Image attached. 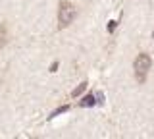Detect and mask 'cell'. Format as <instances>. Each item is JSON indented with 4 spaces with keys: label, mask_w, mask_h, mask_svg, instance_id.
<instances>
[{
    "label": "cell",
    "mask_w": 154,
    "mask_h": 139,
    "mask_svg": "<svg viewBox=\"0 0 154 139\" xmlns=\"http://www.w3.org/2000/svg\"><path fill=\"white\" fill-rule=\"evenodd\" d=\"M87 87H89V83H87V81H81V83L77 85V87H75L73 91H71V97H73V99H77V97H81V95H83V91H85Z\"/></svg>",
    "instance_id": "4"
},
{
    "label": "cell",
    "mask_w": 154,
    "mask_h": 139,
    "mask_svg": "<svg viewBox=\"0 0 154 139\" xmlns=\"http://www.w3.org/2000/svg\"><path fill=\"white\" fill-rule=\"evenodd\" d=\"M150 66H152V58H150V54H146V52H141V54L135 58L133 70H135V79H137L139 83H144V81H146Z\"/></svg>",
    "instance_id": "2"
},
{
    "label": "cell",
    "mask_w": 154,
    "mask_h": 139,
    "mask_svg": "<svg viewBox=\"0 0 154 139\" xmlns=\"http://www.w3.org/2000/svg\"><path fill=\"white\" fill-rule=\"evenodd\" d=\"M77 17V8L73 6L71 2H60V10H58V27L60 29H66V27H69L71 23L75 21Z\"/></svg>",
    "instance_id": "1"
},
{
    "label": "cell",
    "mask_w": 154,
    "mask_h": 139,
    "mask_svg": "<svg viewBox=\"0 0 154 139\" xmlns=\"http://www.w3.org/2000/svg\"><path fill=\"white\" fill-rule=\"evenodd\" d=\"M152 39H154V31H152Z\"/></svg>",
    "instance_id": "9"
},
{
    "label": "cell",
    "mask_w": 154,
    "mask_h": 139,
    "mask_svg": "<svg viewBox=\"0 0 154 139\" xmlns=\"http://www.w3.org/2000/svg\"><path fill=\"white\" fill-rule=\"evenodd\" d=\"M118 25H119V20H112V21H108V27H106V29H108V33H114Z\"/></svg>",
    "instance_id": "7"
},
{
    "label": "cell",
    "mask_w": 154,
    "mask_h": 139,
    "mask_svg": "<svg viewBox=\"0 0 154 139\" xmlns=\"http://www.w3.org/2000/svg\"><path fill=\"white\" fill-rule=\"evenodd\" d=\"M79 104L81 108H91V106H96L98 104V99H96V93H89V95H85L83 99L79 100Z\"/></svg>",
    "instance_id": "3"
},
{
    "label": "cell",
    "mask_w": 154,
    "mask_h": 139,
    "mask_svg": "<svg viewBox=\"0 0 154 139\" xmlns=\"http://www.w3.org/2000/svg\"><path fill=\"white\" fill-rule=\"evenodd\" d=\"M67 110H69V106H67V104H64V106H60V108H56L54 112L50 114V118H56V116H60V114H64V112H67Z\"/></svg>",
    "instance_id": "6"
},
{
    "label": "cell",
    "mask_w": 154,
    "mask_h": 139,
    "mask_svg": "<svg viewBox=\"0 0 154 139\" xmlns=\"http://www.w3.org/2000/svg\"><path fill=\"white\" fill-rule=\"evenodd\" d=\"M6 43H8V29H6L4 23H0V49H2Z\"/></svg>",
    "instance_id": "5"
},
{
    "label": "cell",
    "mask_w": 154,
    "mask_h": 139,
    "mask_svg": "<svg viewBox=\"0 0 154 139\" xmlns=\"http://www.w3.org/2000/svg\"><path fill=\"white\" fill-rule=\"evenodd\" d=\"M56 70H58V62H52V66H50V71H52V74H54Z\"/></svg>",
    "instance_id": "8"
}]
</instances>
